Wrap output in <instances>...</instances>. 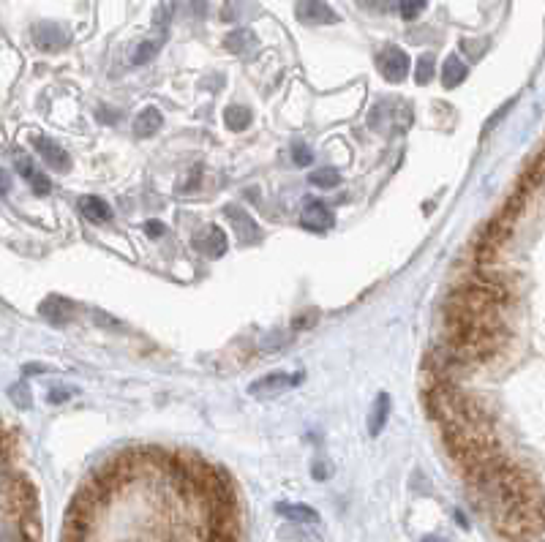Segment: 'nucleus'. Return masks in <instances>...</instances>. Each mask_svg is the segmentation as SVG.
<instances>
[{"instance_id":"nucleus-1","label":"nucleus","mask_w":545,"mask_h":542,"mask_svg":"<svg viewBox=\"0 0 545 542\" xmlns=\"http://www.w3.org/2000/svg\"><path fill=\"white\" fill-rule=\"evenodd\" d=\"M377 66L382 71V77L387 82H393V85L409 77V55L404 50H398V47H387L377 58Z\"/></svg>"},{"instance_id":"nucleus-2","label":"nucleus","mask_w":545,"mask_h":542,"mask_svg":"<svg viewBox=\"0 0 545 542\" xmlns=\"http://www.w3.org/2000/svg\"><path fill=\"white\" fill-rule=\"evenodd\" d=\"M303 382V371L300 374H284V371H278V374H268L257 379L254 385L248 387V393L257 395V398H270V395H278L289 390V387H295Z\"/></svg>"},{"instance_id":"nucleus-3","label":"nucleus","mask_w":545,"mask_h":542,"mask_svg":"<svg viewBox=\"0 0 545 542\" xmlns=\"http://www.w3.org/2000/svg\"><path fill=\"white\" fill-rule=\"evenodd\" d=\"M30 145L36 148V153H39V158L47 164V167H52L55 172H69L71 169V158L66 150L60 148L58 142L50 137H30Z\"/></svg>"},{"instance_id":"nucleus-4","label":"nucleus","mask_w":545,"mask_h":542,"mask_svg":"<svg viewBox=\"0 0 545 542\" xmlns=\"http://www.w3.org/2000/svg\"><path fill=\"white\" fill-rule=\"evenodd\" d=\"M298 20L303 25H336L338 14L330 9L327 0H298Z\"/></svg>"},{"instance_id":"nucleus-5","label":"nucleus","mask_w":545,"mask_h":542,"mask_svg":"<svg viewBox=\"0 0 545 542\" xmlns=\"http://www.w3.org/2000/svg\"><path fill=\"white\" fill-rule=\"evenodd\" d=\"M300 224L311 232H325L336 224V216H333V210L325 205V202H319V199H306V205H303V213H300Z\"/></svg>"},{"instance_id":"nucleus-6","label":"nucleus","mask_w":545,"mask_h":542,"mask_svg":"<svg viewBox=\"0 0 545 542\" xmlns=\"http://www.w3.org/2000/svg\"><path fill=\"white\" fill-rule=\"evenodd\" d=\"M33 41H36L39 50L58 52L69 44V33L60 28V25H55V22H41V25L33 28Z\"/></svg>"},{"instance_id":"nucleus-7","label":"nucleus","mask_w":545,"mask_h":542,"mask_svg":"<svg viewBox=\"0 0 545 542\" xmlns=\"http://www.w3.org/2000/svg\"><path fill=\"white\" fill-rule=\"evenodd\" d=\"M39 314L44 316L47 322H52V325H69L71 319L77 316V306H74L71 300H66V297L52 295L41 303Z\"/></svg>"},{"instance_id":"nucleus-8","label":"nucleus","mask_w":545,"mask_h":542,"mask_svg":"<svg viewBox=\"0 0 545 542\" xmlns=\"http://www.w3.org/2000/svg\"><path fill=\"white\" fill-rule=\"evenodd\" d=\"M227 216L235 224V237H238L243 246H251L259 240V227L254 224V218L248 216L243 207H227Z\"/></svg>"},{"instance_id":"nucleus-9","label":"nucleus","mask_w":545,"mask_h":542,"mask_svg":"<svg viewBox=\"0 0 545 542\" xmlns=\"http://www.w3.org/2000/svg\"><path fill=\"white\" fill-rule=\"evenodd\" d=\"M194 246L197 251H202L205 257H221L227 251V235L221 227H208L205 232H199L194 237Z\"/></svg>"},{"instance_id":"nucleus-10","label":"nucleus","mask_w":545,"mask_h":542,"mask_svg":"<svg viewBox=\"0 0 545 542\" xmlns=\"http://www.w3.org/2000/svg\"><path fill=\"white\" fill-rule=\"evenodd\" d=\"M17 172H20L22 178L28 180V186L33 188L36 194H41V197L52 191L50 178H47L44 172H39V169H36V164H33L28 156H17Z\"/></svg>"},{"instance_id":"nucleus-11","label":"nucleus","mask_w":545,"mask_h":542,"mask_svg":"<svg viewBox=\"0 0 545 542\" xmlns=\"http://www.w3.org/2000/svg\"><path fill=\"white\" fill-rule=\"evenodd\" d=\"M161 126H164V115H161L156 107H145L134 120V134L137 137H153L159 134Z\"/></svg>"},{"instance_id":"nucleus-12","label":"nucleus","mask_w":545,"mask_h":542,"mask_svg":"<svg viewBox=\"0 0 545 542\" xmlns=\"http://www.w3.org/2000/svg\"><path fill=\"white\" fill-rule=\"evenodd\" d=\"M387 417H390V395L379 393L374 406H371V414H368V434L379 436L385 431Z\"/></svg>"},{"instance_id":"nucleus-13","label":"nucleus","mask_w":545,"mask_h":542,"mask_svg":"<svg viewBox=\"0 0 545 542\" xmlns=\"http://www.w3.org/2000/svg\"><path fill=\"white\" fill-rule=\"evenodd\" d=\"M276 515H281V518H287V521H295V523H317L319 521L317 510H314V507H308V504L278 502Z\"/></svg>"},{"instance_id":"nucleus-14","label":"nucleus","mask_w":545,"mask_h":542,"mask_svg":"<svg viewBox=\"0 0 545 542\" xmlns=\"http://www.w3.org/2000/svg\"><path fill=\"white\" fill-rule=\"evenodd\" d=\"M545 180V150L543 153H537L532 161H529V167L524 169V175H521V183L518 188H524L526 194H532V188H537Z\"/></svg>"},{"instance_id":"nucleus-15","label":"nucleus","mask_w":545,"mask_h":542,"mask_svg":"<svg viewBox=\"0 0 545 542\" xmlns=\"http://www.w3.org/2000/svg\"><path fill=\"white\" fill-rule=\"evenodd\" d=\"M80 210L82 216L88 218V221H96V224H104V221L112 218V207H109V202H104L101 197H82Z\"/></svg>"},{"instance_id":"nucleus-16","label":"nucleus","mask_w":545,"mask_h":542,"mask_svg":"<svg viewBox=\"0 0 545 542\" xmlns=\"http://www.w3.org/2000/svg\"><path fill=\"white\" fill-rule=\"evenodd\" d=\"M466 74H469V69H466L464 60L456 58V55H450V58L445 60V66H442V85H445L447 90L458 88L466 79Z\"/></svg>"},{"instance_id":"nucleus-17","label":"nucleus","mask_w":545,"mask_h":542,"mask_svg":"<svg viewBox=\"0 0 545 542\" xmlns=\"http://www.w3.org/2000/svg\"><path fill=\"white\" fill-rule=\"evenodd\" d=\"M229 52H235V55H246V52L257 50V36L251 33V30L240 28L235 33H229L227 39H224Z\"/></svg>"},{"instance_id":"nucleus-18","label":"nucleus","mask_w":545,"mask_h":542,"mask_svg":"<svg viewBox=\"0 0 545 542\" xmlns=\"http://www.w3.org/2000/svg\"><path fill=\"white\" fill-rule=\"evenodd\" d=\"M164 39H167V33H161L159 39L142 41V44L137 47V52L131 55V63H134V66H145L148 60H153L156 55H159V50L164 47Z\"/></svg>"},{"instance_id":"nucleus-19","label":"nucleus","mask_w":545,"mask_h":542,"mask_svg":"<svg viewBox=\"0 0 545 542\" xmlns=\"http://www.w3.org/2000/svg\"><path fill=\"white\" fill-rule=\"evenodd\" d=\"M0 542H36V537L17 521H0Z\"/></svg>"},{"instance_id":"nucleus-20","label":"nucleus","mask_w":545,"mask_h":542,"mask_svg":"<svg viewBox=\"0 0 545 542\" xmlns=\"http://www.w3.org/2000/svg\"><path fill=\"white\" fill-rule=\"evenodd\" d=\"M224 123L229 131H246L251 126V109L246 107H229L224 112Z\"/></svg>"},{"instance_id":"nucleus-21","label":"nucleus","mask_w":545,"mask_h":542,"mask_svg":"<svg viewBox=\"0 0 545 542\" xmlns=\"http://www.w3.org/2000/svg\"><path fill=\"white\" fill-rule=\"evenodd\" d=\"M308 180H311V186H317V188H336L341 175H338L336 167H322L317 169V172H314Z\"/></svg>"},{"instance_id":"nucleus-22","label":"nucleus","mask_w":545,"mask_h":542,"mask_svg":"<svg viewBox=\"0 0 545 542\" xmlns=\"http://www.w3.org/2000/svg\"><path fill=\"white\" fill-rule=\"evenodd\" d=\"M319 322V311L317 308H308L303 314H298L292 319V333H303V330H311V327Z\"/></svg>"},{"instance_id":"nucleus-23","label":"nucleus","mask_w":545,"mask_h":542,"mask_svg":"<svg viewBox=\"0 0 545 542\" xmlns=\"http://www.w3.org/2000/svg\"><path fill=\"white\" fill-rule=\"evenodd\" d=\"M431 77H434V55H423V58L417 60V71H415L417 85H428Z\"/></svg>"},{"instance_id":"nucleus-24","label":"nucleus","mask_w":545,"mask_h":542,"mask_svg":"<svg viewBox=\"0 0 545 542\" xmlns=\"http://www.w3.org/2000/svg\"><path fill=\"white\" fill-rule=\"evenodd\" d=\"M428 0H401L398 3V11H401V17L404 20H415V17H420L423 11H426Z\"/></svg>"},{"instance_id":"nucleus-25","label":"nucleus","mask_w":545,"mask_h":542,"mask_svg":"<svg viewBox=\"0 0 545 542\" xmlns=\"http://www.w3.org/2000/svg\"><path fill=\"white\" fill-rule=\"evenodd\" d=\"M292 161H295L298 167H308V164L314 161V150L308 148L306 142H295V145H292Z\"/></svg>"},{"instance_id":"nucleus-26","label":"nucleus","mask_w":545,"mask_h":542,"mask_svg":"<svg viewBox=\"0 0 545 542\" xmlns=\"http://www.w3.org/2000/svg\"><path fill=\"white\" fill-rule=\"evenodd\" d=\"M513 104H516V101H507V104H505V107H502V109H499V112H496V115H494V118H491V120H488V123H486V129H483V134H491V129H494V126H496V123H499V120H502V118H505V115H507V112H510V109H513Z\"/></svg>"},{"instance_id":"nucleus-27","label":"nucleus","mask_w":545,"mask_h":542,"mask_svg":"<svg viewBox=\"0 0 545 542\" xmlns=\"http://www.w3.org/2000/svg\"><path fill=\"white\" fill-rule=\"evenodd\" d=\"M93 319H96V325L99 327H112V330H120V322L118 319H112V316H107V314H99V311H96V316H93Z\"/></svg>"},{"instance_id":"nucleus-28","label":"nucleus","mask_w":545,"mask_h":542,"mask_svg":"<svg viewBox=\"0 0 545 542\" xmlns=\"http://www.w3.org/2000/svg\"><path fill=\"white\" fill-rule=\"evenodd\" d=\"M11 395H14V404H20V406H30V401H28V390H25V385H20V387H11Z\"/></svg>"},{"instance_id":"nucleus-29","label":"nucleus","mask_w":545,"mask_h":542,"mask_svg":"<svg viewBox=\"0 0 545 542\" xmlns=\"http://www.w3.org/2000/svg\"><path fill=\"white\" fill-rule=\"evenodd\" d=\"M311 474H314V480H327V477H330V469L325 466V461H317Z\"/></svg>"},{"instance_id":"nucleus-30","label":"nucleus","mask_w":545,"mask_h":542,"mask_svg":"<svg viewBox=\"0 0 545 542\" xmlns=\"http://www.w3.org/2000/svg\"><path fill=\"white\" fill-rule=\"evenodd\" d=\"M145 232H148L150 237H161V235H164V224H161V221H148Z\"/></svg>"},{"instance_id":"nucleus-31","label":"nucleus","mask_w":545,"mask_h":542,"mask_svg":"<svg viewBox=\"0 0 545 542\" xmlns=\"http://www.w3.org/2000/svg\"><path fill=\"white\" fill-rule=\"evenodd\" d=\"M69 395V390H52L50 404H63V401H69Z\"/></svg>"},{"instance_id":"nucleus-32","label":"nucleus","mask_w":545,"mask_h":542,"mask_svg":"<svg viewBox=\"0 0 545 542\" xmlns=\"http://www.w3.org/2000/svg\"><path fill=\"white\" fill-rule=\"evenodd\" d=\"M9 188H11L9 175H6V169H0V197H6V194H9Z\"/></svg>"},{"instance_id":"nucleus-33","label":"nucleus","mask_w":545,"mask_h":542,"mask_svg":"<svg viewBox=\"0 0 545 542\" xmlns=\"http://www.w3.org/2000/svg\"><path fill=\"white\" fill-rule=\"evenodd\" d=\"M63 542H88V537H80V534L63 532Z\"/></svg>"},{"instance_id":"nucleus-34","label":"nucleus","mask_w":545,"mask_h":542,"mask_svg":"<svg viewBox=\"0 0 545 542\" xmlns=\"http://www.w3.org/2000/svg\"><path fill=\"white\" fill-rule=\"evenodd\" d=\"M420 542H450V540H445L442 534H428V537H423Z\"/></svg>"}]
</instances>
